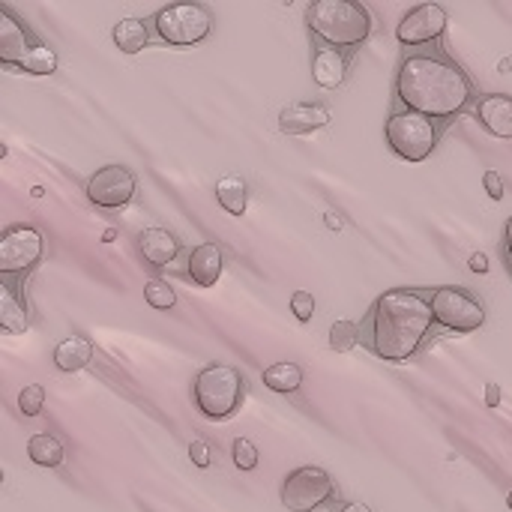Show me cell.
<instances>
[{
    "instance_id": "9c48e42d",
    "label": "cell",
    "mask_w": 512,
    "mask_h": 512,
    "mask_svg": "<svg viewBox=\"0 0 512 512\" xmlns=\"http://www.w3.org/2000/svg\"><path fill=\"white\" fill-rule=\"evenodd\" d=\"M435 324L453 333H474L486 324V306L465 288H438L432 294Z\"/></svg>"
},
{
    "instance_id": "4fadbf2b",
    "label": "cell",
    "mask_w": 512,
    "mask_h": 512,
    "mask_svg": "<svg viewBox=\"0 0 512 512\" xmlns=\"http://www.w3.org/2000/svg\"><path fill=\"white\" fill-rule=\"evenodd\" d=\"M330 123V111L324 105L312 102H291L279 114V132L282 135H312Z\"/></svg>"
},
{
    "instance_id": "8fae6325",
    "label": "cell",
    "mask_w": 512,
    "mask_h": 512,
    "mask_svg": "<svg viewBox=\"0 0 512 512\" xmlns=\"http://www.w3.org/2000/svg\"><path fill=\"white\" fill-rule=\"evenodd\" d=\"M45 240L36 228L30 225H15L3 234L0 240V273L15 276L30 270L39 258H42Z\"/></svg>"
},
{
    "instance_id": "8d00e7d4",
    "label": "cell",
    "mask_w": 512,
    "mask_h": 512,
    "mask_svg": "<svg viewBox=\"0 0 512 512\" xmlns=\"http://www.w3.org/2000/svg\"><path fill=\"white\" fill-rule=\"evenodd\" d=\"M510 507H512V495H510Z\"/></svg>"
},
{
    "instance_id": "d4e9b609",
    "label": "cell",
    "mask_w": 512,
    "mask_h": 512,
    "mask_svg": "<svg viewBox=\"0 0 512 512\" xmlns=\"http://www.w3.org/2000/svg\"><path fill=\"white\" fill-rule=\"evenodd\" d=\"M357 342H360V330H357L354 321H336V324H333V330H330V348H333L336 354L354 351Z\"/></svg>"
},
{
    "instance_id": "603a6c76",
    "label": "cell",
    "mask_w": 512,
    "mask_h": 512,
    "mask_svg": "<svg viewBox=\"0 0 512 512\" xmlns=\"http://www.w3.org/2000/svg\"><path fill=\"white\" fill-rule=\"evenodd\" d=\"M264 384L273 393H297L303 387V369L297 363H273L264 369Z\"/></svg>"
},
{
    "instance_id": "ac0fdd59",
    "label": "cell",
    "mask_w": 512,
    "mask_h": 512,
    "mask_svg": "<svg viewBox=\"0 0 512 512\" xmlns=\"http://www.w3.org/2000/svg\"><path fill=\"white\" fill-rule=\"evenodd\" d=\"M90 360H93V345L84 336H69L54 348V366L60 372H69V375L81 372L84 366H90Z\"/></svg>"
},
{
    "instance_id": "f1b7e54d",
    "label": "cell",
    "mask_w": 512,
    "mask_h": 512,
    "mask_svg": "<svg viewBox=\"0 0 512 512\" xmlns=\"http://www.w3.org/2000/svg\"><path fill=\"white\" fill-rule=\"evenodd\" d=\"M483 183H486V192H489L492 201H504V180H501L498 171H486L483 174Z\"/></svg>"
},
{
    "instance_id": "5b68a950",
    "label": "cell",
    "mask_w": 512,
    "mask_h": 512,
    "mask_svg": "<svg viewBox=\"0 0 512 512\" xmlns=\"http://www.w3.org/2000/svg\"><path fill=\"white\" fill-rule=\"evenodd\" d=\"M0 63L15 72L51 75L57 69V54L48 45L33 42L24 24L6 6H0Z\"/></svg>"
},
{
    "instance_id": "cb8c5ba5",
    "label": "cell",
    "mask_w": 512,
    "mask_h": 512,
    "mask_svg": "<svg viewBox=\"0 0 512 512\" xmlns=\"http://www.w3.org/2000/svg\"><path fill=\"white\" fill-rule=\"evenodd\" d=\"M144 300H147V306H153V309H159V312H168V309H174L177 294H174V288H171L168 282L150 279V282L144 285Z\"/></svg>"
},
{
    "instance_id": "30bf717a",
    "label": "cell",
    "mask_w": 512,
    "mask_h": 512,
    "mask_svg": "<svg viewBox=\"0 0 512 512\" xmlns=\"http://www.w3.org/2000/svg\"><path fill=\"white\" fill-rule=\"evenodd\" d=\"M135 174L123 165H105L87 180V198L102 210H120L135 198Z\"/></svg>"
},
{
    "instance_id": "7c38bea8",
    "label": "cell",
    "mask_w": 512,
    "mask_h": 512,
    "mask_svg": "<svg viewBox=\"0 0 512 512\" xmlns=\"http://www.w3.org/2000/svg\"><path fill=\"white\" fill-rule=\"evenodd\" d=\"M450 18H447V9L438 6V3H420L414 9H408L402 15V21L396 24V39L402 45H426V42H435L444 36Z\"/></svg>"
},
{
    "instance_id": "5bb4252c",
    "label": "cell",
    "mask_w": 512,
    "mask_h": 512,
    "mask_svg": "<svg viewBox=\"0 0 512 512\" xmlns=\"http://www.w3.org/2000/svg\"><path fill=\"white\" fill-rule=\"evenodd\" d=\"M477 120L480 126L495 138H512V96L507 93H489L477 102Z\"/></svg>"
},
{
    "instance_id": "2e32d148",
    "label": "cell",
    "mask_w": 512,
    "mask_h": 512,
    "mask_svg": "<svg viewBox=\"0 0 512 512\" xmlns=\"http://www.w3.org/2000/svg\"><path fill=\"white\" fill-rule=\"evenodd\" d=\"M138 252L144 255L147 264H153V267H168V264L177 258L180 243H177V237H174L171 231H165V228H144V231L138 234Z\"/></svg>"
},
{
    "instance_id": "ffe728a7",
    "label": "cell",
    "mask_w": 512,
    "mask_h": 512,
    "mask_svg": "<svg viewBox=\"0 0 512 512\" xmlns=\"http://www.w3.org/2000/svg\"><path fill=\"white\" fill-rule=\"evenodd\" d=\"M27 456H30V462L39 465V468H60L63 459H66L63 444H60L54 435H48V432H39V435H33V438L27 441Z\"/></svg>"
},
{
    "instance_id": "9a60e30c",
    "label": "cell",
    "mask_w": 512,
    "mask_h": 512,
    "mask_svg": "<svg viewBox=\"0 0 512 512\" xmlns=\"http://www.w3.org/2000/svg\"><path fill=\"white\" fill-rule=\"evenodd\" d=\"M222 267H225L222 249L216 243H201V246L192 249L186 273L198 288H213L219 282V276H222Z\"/></svg>"
},
{
    "instance_id": "d6986e66",
    "label": "cell",
    "mask_w": 512,
    "mask_h": 512,
    "mask_svg": "<svg viewBox=\"0 0 512 512\" xmlns=\"http://www.w3.org/2000/svg\"><path fill=\"white\" fill-rule=\"evenodd\" d=\"M111 36H114V45H117L123 54H138L141 48H147V39H150L147 24H144L141 18H120V21L114 24Z\"/></svg>"
},
{
    "instance_id": "8992f818",
    "label": "cell",
    "mask_w": 512,
    "mask_h": 512,
    "mask_svg": "<svg viewBox=\"0 0 512 512\" xmlns=\"http://www.w3.org/2000/svg\"><path fill=\"white\" fill-rule=\"evenodd\" d=\"M153 24H156V33L162 42H168L174 48H192L210 36L213 15L201 3H171L156 12Z\"/></svg>"
},
{
    "instance_id": "484cf974",
    "label": "cell",
    "mask_w": 512,
    "mask_h": 512,
    "mask_svg": "<svg viewBox=\"0 0 512 512\" xmlns=\"http://www.w3.org/2000/svg\"><path fill=\"white\" fill-rule=\"evenodd\" d=\"M45 408V387L42 384H27L18 396V411L24 417H39Z\"/></svg>"
},
{
    "instance_id": "52a82bcc",
    "label": "cell",
    "mask_w": 512,
    "mask_h": 512,
    "mask_svg": "<svg viewBox=\"0 0 512 512\" xmlns=\"http://www.w3.org/2000/svg\"><path fill=\"white\" fill-rule=\"evenodd\" d=\"M387 144L405 162H426L438 144V129L423 114L399 111L387 120Z\"/></svg>"
},
{
    "instance_id": "7402d4cb",
    "label": "cell",
    "mask_w": 512,
    "mask_h": 512,
    "mask_svg": "<svg viewBox=\"0 0 512 512\" xmlns=\"http://www.w3.org/2000/svg\"><path fill=\"white\" fill-rule=\"evenodd\" d=\"M216 198H219V204H222V210L228 216H243L246 213V198H249L246 180H240V177H222L216 183Z\"/></svg>"
},
{
    "instance_id": "d6a6232c",
    "label": "cell",
    "mask_w": 512,
    "mask_h": 512,
    "mask_svg": "<svg viewBox=\"0 0 512 512\" xmlns=\"http://www.w3.org/2000/svg\"><path fill=\"white\" fill-rule=\"evenodd\" d=\"M504 246H507V258H510L512 264V216L510 222H507V231H504Z\"/></svg>"
},
{
    "instance_id": "4dcf8cb0",
    "label": "cell",
    "mask_w": 512,
    "mask_h": 512,
    "mask_svg": "<svg viewBox=\"0 0 512 512\" xmlns=\"http://www.w3.org/2000/svg\"><path fill=\"white\" fill-rule=\"evenodd\" d=\"M468 267H471L474 273H489V255H483V252H477V255H471V261H468Z\"/></svg>"
},
{
    "instance_id": "e575fe53",
    "label": "cell",
    "mask_w": 512,
    "mask_h": 512,
    "mask_svg": "<svg viewBox=\"0 0 512 512\" xmlns=\"http://www.w3.org/2000/svg\"><path fill=\"white\" fill-rule=\"evenodd\" d=\"M339 512H372L366 504H345Z\"/></svg>"
},
{
    "instance_id": "836d02e7",
    "label": "cell",
    "mask_w": 512,
    "mask_h": 512,
    "mask_svg": "<svg viewBox=\"0 0 512 512\" xmlns=\"http://www.w3.org/2000/svg\"><path fill=\"white\" fill-rule=\"evenodd\" d=\"M327 228H330V231H342V219H339V213H327Z\"/></svg>"
},
{
    "instance_id": "e0dca14e",
    "label": "cell",
    "mask_w": 512,
    "mask_h": 512,
    "mask_svg": "<svg viewBox=\"0 0 512 512\" xmlns=\"http://www.w3.org/2000/svg\"><path fill=\"white\" fill-rule=\"evenodd\" d=\"M312 78L324 90L342 87V81L348 78V60H345V54L336 51V48H318L315 57H312Z\"/></svg>"
},
{
    "instance_id": "6da1fadb",
    "label": "cell",
    "mask_w": 512,
    "mask_h": 512,
    "mask_svg": "<svg viewBox=\"0 0 512 512\" xmlns=\"http://www.w3.org/2000/svg\"><path fill=\"white\" fill-rule=\"evenodd\" d=\"M396 93L408 111L429 120H450L468 108L474 87L456 63L435 54H411L399 66Z\"/></svg>"
},
{
    "instance_id": "44dd1931",
    "label": "cell",
    "mask_w": 512,
    "mask_h": 512,
    "mask_svg": "<svg viewBox=\"0 0 512 512\" xmlns=\"http://www.w3.org/2000/svg\"><path fill=\"white\" fill-rule=\"evenodd\" d=\"M0 327L6 333H24L27 330V306L12 294V285L0 288Z\"/></svg>"
},
{
    "instance_id": "ba28073f",
    "label": "cell",
    "mask_w": 512,
    "mask_h": 512,
    "mask_svg": "<svg viewBox=\"0 0 512 512\" xmlns=\"http://www.w3.org/2000/svg\"><path fill=\"white\" fill-rule=\"evenodd\" d=\"M336 495H339V489H336L333 477L315 465L297 468L282 483V504L291 512H318L330 501H336Z\"/></svg>"
},
{
    "instance_id": "3957f363",
    "label": "cell",
    "mask_w": 512,
    "mask_h": 512,
    "mask_svg": "<svg viewBox=\"0 0 512 512\" xmlns=\"http://www.w3.org/2000/svg\"><path fill=\"white\" fill-rule=\"evenodd\" d=\"M306 24L327 48H357L372 33V18L354 0H315L306 9Z\"/></svg>"
},
{
    "instance_id": "7a4b0ae2",
    "label": "cell",
    "mask_w": 512,
    "mask_h": 512,
    "mask_svg": "<svg viewBox=\"0 0 512 512\" xmlns=\"http://www.w3.org/2000/svg\"><path fill=\"white\" fill-rule=\"evenodd\" d=\"M435 324L432 303L408 288L387 291L372 306V351L387 363H408Z\"/></svg>"
},
{
    "instance_id": "f546056e",
    "label": "cell",
    "mask_w": 512,
    "mask_h": 512,
    "mask_svg": "<svg viewBox=\"0 0 512 512\" xmlns=\"http://www.w3.org/2000/svg\"><path fill=\"white\" fill-rule=\"evenodd\" d=\"M189 459H192L198 468H210V462H213V459H210V447H207L204 441H192V444H189Z\"/></svg>"
},
{
    "instance_id": "4316f807",
    "label": "cell",
    "mask_w": 512,
    "mask_h": 512,
    "mask_svg": "<svg viewBox=\"0 0 512 512\" xmlns=\"http://www.w3.org/2000/svg\"><path fill=\"white\" fill-rule=\"evenodd\" d=\"M231 456H234V465L240 471H255L258 468V450L249 438H237L234 447H231Z\"/></svg>"
},
{
    "instance_id": "277c9868",
    "label": "cell",
    "mask_w": 512,
    "mask_h": 512,
    "mask_svg": "<svg viewBox=\"0 0 512 512\" xmlns=\"http://www.w3.org/2000/svg\"><path fill=\"white\" fill-rule=\"evenodd\" d=\"M195 408L207 420H228L246 399V378L234 366H207L195 378Z\"/></svg>"
},
{
    "instance_id": "d590c367",
    "label": "cell",
    "mask_w": 512,
    "mask_h": 512,
    "mask_svg": "<svg viewBox=\"0 0 512 512\" xmlns=\"http://www.w3.org/2000/svg\"><path fill=\"white\" fill-rule=\"evenodd\" d=\"M512 66V60H507V63H501V72H504V69H510Z\"/></svg>"
},
{
    "instance_id": "1f68e13d",
    "label": "cell",
    "mask_w": 512,
    "mask_h": 512,
    "mask_svg": "<svg viewBox=\"0 0 512 512\" xmlns=\"http://www.w3.org/2000/svg\"><path fill=\"white\" fill-rule=\"evenodd\" d=\"M498 405H501V387L486 384V408H498Z\"/></svg>"
},
{
    "instance_id": "83f0119b",
    "label": "cell",
    "mask_w": 512,
    "mask_h": 512,
    "mask_svg": "<svg viewBox=\"0 0 512 512\" xmlns=\"http://www.w3.org/2000/svg\"><path fill=\"white\" fill-rule=\"evenodd\" d=\"M291 312L297 315L300 324L312 321V315H315V297L309 291H294L291 294Z\"/></svg>"
}]
</instances>
